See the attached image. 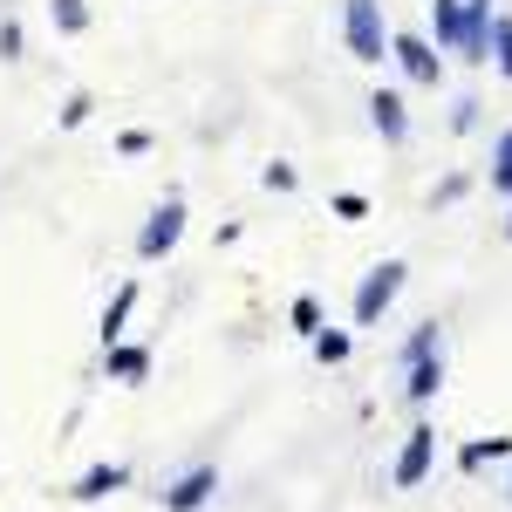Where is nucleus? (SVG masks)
<instances>
[{
	"instance_id": "nucleus-1",
	"label": "nucleus",
	"mask_w": 512,
	"mask_h": 512,
	"mask_svg": "<svg viewBox=\"0 0 512 512\" xmlns=\"http://www.w3.org/2000/svg\"><path fill=\"white\" fill-rule=\"evenodd\" d=\"M342 41L362 69H383L390 62V21H383V0H342Z\"/></svg>"
},
{
	"instance_id": "nucleus-2",
	"label": "nucleus",
	"mask_w": 512,
	"mask_h": 512,
	"mask_svg": "<svg viewBox=\"0 0 512 512\" xmlns=\"http://www.w3.org/2000/svg\"><path fill=\"white\" fill-rule=\"evenodd\" d=\"M403 280H410V260H376L369 274L355 280V301H349V315L355 328H376V321L396 308V294H403Z\"/></svg>"
},
{
	"instance_id": "nucleus-3",
	"label": "nucleus",
	"mask_w": 512,
	"mask_h": 512,
	"mask_svg": "<svg viewBox=\"0 0 512 512\" xmlns=\"http://www.w3.org/2000/svg\"><path fill=\"white\" fill-rule=\"evenodd\" d=\"M178 239H185V192H164L151 205V219H144V233H137V260L158 267V260L178 253Z\"/></svg>"
},
{
	"instance_id": "nucleus-4",
	"label": "nucleus",
	"mask_w": 512,
	"mask_h": 512,
	"mask_svg": "<svg viewBox=\"0 0 512 512\" xmlns=\"http://www.w3.org/2000/svg\"><path fill=\"white\" fill-rule=\"evenodd\" d=\"M390 62L403 69V82H417V89H437V82H444V55H437L431 35L390 28Z\"/></svg>"
},
{
	"instance_id": "nucleus-5",
	"label": "nucleus",
	"mask_w": 512,
	"mask_h": 512,
	"mask_svg": "<svg viewBox=\"0 0 512 512\" xmlns=\"http://www.w3.org/2000/svg\"><path fill=\"white\" fill-rule=\"evenodd\" d=\"M431 465H437V424H410V437H403V451H396V465H390V485L396 492H417L424 478H431Z\"/></svg>"
},
{
	"instance_id": "nucleus-6",
	"label": "nucleus",
	"mask_w": 512,
	"mask_h": 512,
	"mask_svg": "<svg viewBox=\"0 0 512 512\" xmlns=\"http://www.w3.org/2000/svg\"><path fill=\"white\" fill-rule=\"evenodd\" d=\"M212 499H219V465H212V458L185 465V472H178V478H171V485L158 492V506H164V512H205Z\"/></svg>"
},
{
	"instance_id": "nucleus-7",
	"label": "nucleus",
	"mask_w": 512,
	"mask_h": 512,
	"mask_svg": "<svg viewBox=\"0 0 512 512\" xmlns=\"http://www.w3.org/2000/svg\"><path fill=\"white\" fill-rule=\"evenodd\" d=\"M369 123H376V137L390 151H403L410 144V103H403V89H376L369 96Z\"/></svg>"
},
{
	"instance_id": "nucleus-8",
	"label": "nucleus",
	"mask_w": 512,
	"mask_h": 512,
	"mask_svg": "<svg viewBox=\"0 0 512 512\" xmlns=\"http://www.w3.org/2000/svg\"><path fill=\"white\" fill-rule=\"evenodd\" d=\"M437 390H444V349L403 362V403H410V410H431Z\"/></svg>"
},
{
	"instance_id": "nucleus-9",
	"label": "nucleus",
	"mask_w": 512,
	"mask_h": 512,
	"mask_svg": "<svg viewBox=\"0 0 512 512\" xmlns=\"http://www.w3.org/2000/svg\"><path fill=\"white\" fill-rule=\"evenodd\" d=\"M492 0H465V41H458V62H492Z\"/></svg>"
},
{
	"instance_id": "nucleus-10",
	"label": "nucleus",
	"mask_w": 512,
	"mask_h": 512,
	"mask_svg": "<svg viewBox=\"0 0 512 512\" xmlns=\"http://www.w3.org/2000/svg\"><path fill=\"white\" fill-rule=\"evenodd\" d=\"M123 485H130V465H123V458H103V465H89V472L69 485V499H76V506H96V499H110Z\"/></svg>"
},
{
	"instance_id": "nucleus-11",
	"label": "nucleus",
	"mask_w": 512,
	"mask_h": 512,
	"mask_svg": "<svg viewBox=\"0 0 512 512\" xmlns=\"http://www.w3.org/2000/svg\"><path fill=\"white\" fill-rule=\"evenodd\" d=\"M137 301H144V280L130 274V280L117 287V294H110V308H103V321H96V335H103V349L130 335V315H137Z\"/></svg>"
},
{
	"instance_id": "nucleus-12",
	"label": "nucleus",
	"mask_w": 512,
	"mask_h": 512,
	"mask_svg": "<svg viewBox=\"0 0 512 512\" xmlns=\"http://www.w3.org/2000/svg\"><path fill=\"white\" fill-rule=\"evenodd\" d=\"M103 369H110V383H130V390H137V383L151 376V349L123 335V342H110V349H103Z\"/></svg>"
},
{
	"instance_id": "nucleus-13",
	"label": "nucleus",
	"mask_w": 512,
	"mask_h": 512,
	"mask_svg": "<svg viewBox=\"0 0 512 512\" xmlns=\"http://www.w3.org/2000/svg\"><path fill=\"white\" fill-rule=\"evenodd\" d=\"M431 41H437V55H458V41H465V0H431Z\"/></svg>"
},
{
	"instance_id": "nucleus-14",
	"label": "nucleus",
	"mask_w": 512,
	"mask_h": 512,
	"mask_svg": "<svg viewBox=\"0 0 512 512\" xmlns=\"http://www.w3.org/2000/svg\"><path fill=\"white\" fill-rule=\"evenodd\" d=\"M458 465H465V472H485V465H512V437H472V444L458 451Z\"/></svg>"
},
{
	"instance_id": "nucleus-15",
	"label": "nucleus",
	"mask_w": 512,
	"mask_h": 512,
	"mask_svg": "<svg viewBox=\"0 0 512 512\" xmlns=\"http://www.w3.org/2000/svg\"><path fill=\"white\" fill-rule=\"evenodd\" d=\"M485 178H492V198H506V205H512V123L492 137V171H485Z\"/></svg>"
},
{
	"instance_id": "nucleus-16",
	"label": "nucleus",
	"mask_w": 512,
	"mask_h": 512,
	"mask_svg": "<svg viewBox=\"0 0 512 512\" xmlns=\"http://www.w3.org/2000/svg\"><path fill=\"white\" fill-rule=\"evenodd\" d=\"M48 21H55V35H89V0H48Z\"/></svg>"
},
{
	"instance_id": "nucleus-17",
	"label": "nucleus",
	"mask_w": 512,
	"mask_h": 512,
	"mask_svg": "<svg viewBox=\"0 0 512 512\" xmlns=\"http://www.w3.org/2000/svg\"><path fill=\"white\" fill-rule=\"evenodd\" d=\"M492 69L512 82V7H499V14H492Z\"/></svg>"
},
{
	"instance_id": "nucleus-18",
	"label": "nucleus",
	"mask_w": 512,
	"mask_h": 512,
	"mask_svg": "<svg viewBox=\"0 0 512 512\" xmlns=\"http://www.w3.org/2000/svg\"><path fill=\"white\" fill-rule=\"evenodd\" d=\"M349 349H355L349 328H321V335H315V362H321V369H342V362H349Z\"/></svg>"
},
{
	"instance_id": "nucleus-19",
	"label": "nucleus",
	"mask_w": 512,
	"mask_h": 512,
	"mask_svg": "<svg viewBox=\"0 0 512 512\" xmlns=\"http://www.w3.org/2000/svg\"><path fill=\"white\" fill-rule=\"evenodd\" d=\"M437 349H444V328L424 321V328H410V342H403V355H396V369H403V362H417V355H437Z\"/></svg>"
},
{
	"instance_id": "nucleus-20",
	"label": "nucleus",
	"mask_w": 512,
	"mask_h": 512,
	"mask_svg": "<svg viewBox=\"0 0 512 512\" xmlns=\"http://www.w3.org/2000/svg\"><path fill=\"white\" fill-rule=\"evenodd\" d=\"M287 321H294V335H308V342H315V335H321V301H315V294H294Z\"/></svg>"
},
{
	"instance_id": "nucleus-21",
	"label": "nucleus",
	"mask_w": 512,
	"mask_h": 512,
	"mask_svg": "<svg viewBox=\"0 0 512 512\" xmlns=\"http://www.w3.org/2000/svg\"><path fill=\"white\" fill-rule=\"evenodd\" d=\"M89 117H96V96H89V89H76V96L62 103V117H55V130H82Z\"/></svg>"
},
{
	"instance_id": "nucleus-22",
	"label": "nucleus",
	"mask_w": 512,
	"mask_h": 512,
	"mask_svg": "<svg viewBox=\"0 0 512 512\" xmlns=\"http://www.w3.org/2000/svg\"><path fill=\"white\" fill-rule=\"evenodd\" d=\"M465 192H472V171H451L444 185H431V212H444V205H458Z\"/></svg>"
},
{
	"instance_id": "nucleus-23",
	"label": "nucleus",
	"mask_w": 512,
	"mask_h": 512,
	"mask_svg": "<svg viewBox=\"0 0 512 512\" xmlns=\"http://www.w3.org/2000/svg\"><path fill=\"white\" fill-rule=\"evenodd\" d=\"M260 185H267V192H294V185H301V171H294V164H267V171H260Z\"/></svg>"
},
{
	"instance_id": "nucleus-24",
	"label": "nucleus",
	"mask_w": 512,
	"mask_h": 512,
	"mask_svg": "<svg viewBox=\"0 0 512 512\" xmlns=\"http://www.w3.org/2000/svg\"><path fill=\"white\" fill-rule=\"evenodd\" d=\"M117 151H123V158H151V151H158V137H151V130H123Z\"/></svg>"
},
{
	"instance_id": "nucleus-25",
	"label": "nucleus",
	"mask_w": 512,
	"mask_h": 512,
	"mask_svg": "<svg viewBox=\"0 0 512 512\" xmlns=\"http://www.w3.org/2000/svg\"><path fill=\"white\" fill-rule=\"evenodd\" d=\"M335 219H349V226H355V219H369V198H362V192H335Z\"/></svg>"
},
{
	"instance_id": "nucleus-26",
	"label": "nucleus",
	"mask_w": 512,
	"mask_h": 512,
	"mask_svg": "<svg viewBox=\"0 0 512 512\" xmlns=\"http://www.w3.org/2000/svg\"><path fill=\"white\" fill-rule=\"evenodd\" d=\"M0 62H21V21L14 14L0 21Z\"/></svg>"
},
{
	"instance_id": "nucleus-27",
	"label": "nucleus",
	"mask_w": 512,
	"mask_h": 512,
	"mask_svg": "<svg viewBox=\"0 0 512 512\" xmlns=\"http://www.w3.org/2000/svg\"><path fill=\"white\" fill-rule=\"evenodd\" d=\"M478 123V96H458V110H451V130H472Z\"/></svg>"
},
{
	"instance_id": "nucleus-28",
	"label": "nucleus",
	"mask_w": 512,
	"mask_h": 512,
	"mask_svg": "<svg viewBox=\"0 0 512 512\" xmlns=\"http://www.w3.org/2000/svg\"><path fill=\"white\" fill-rule=\"evenodd\" d=\"M499 233H506V239H512V205H506V226H499Z\"/></svg>"
},
{
	"instance_id": "nucleus-29",
	"label": "nucleus",
	"mask_w": 512,
	"mask_h": 512,
	"mask_svg": "<svg viewBox=\"0 0 512 512\" xmlns=\"http://www.w3.org/2000/svg\"><path fill=\"white\" fill-rule=\"evenodd\" d=\"M506 506H512V472H506Z\"/></svg>"
}]
</instances>
